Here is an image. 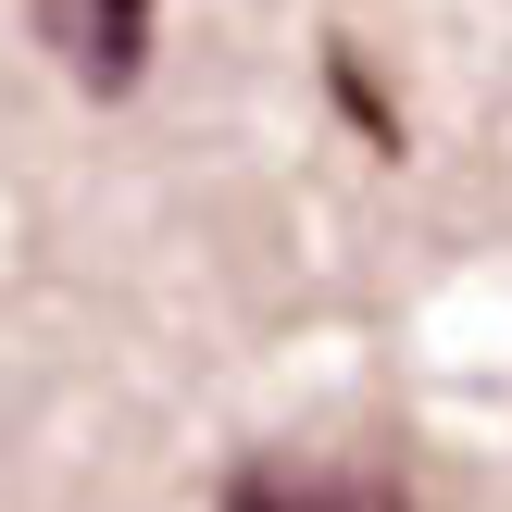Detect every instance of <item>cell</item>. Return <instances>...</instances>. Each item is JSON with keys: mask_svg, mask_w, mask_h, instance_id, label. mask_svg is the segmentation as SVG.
Returning <instances> with one entry per match:
<instances>
[{"mask_svg": "<svg viewBox=\"0 0 512 512\" xmlns=\"http://www.w3.org/2000/svg\"><path fill=\"white\" fill-rule=\"evenodd\" d=\"M325 75H338V113L363 125L375 150H400V113H388V88H375V75H363V50H350V38H325Z\"/></svg>", "mask_w": 512, "mask_h": 512, "instance_id": "3957f363", "label": "cell"}, {"mask_svg": "<svg viewBox=\"0 0 512 512\" xmlns=\"http://www.w3.org/2000/svg\"><path fill=\"white\" fill-rule=\"evenodd\" d=\"M213 512H413V488L375 463H238Z\"/></svg>", "mask_w": 512, "mask_h": 512, "instance_id": "7a4b0ae2", "label": "cell"}, {"mask_svg": "<svg viewBox=\"0 0 512 512\" xmlns=\"http://www.w3.org/2000/svg\"><path fill=\"white\" fill-rule=\"evenodd\" d=\"M38 38L63 50V75L88 100H125L150 63V0H38Z\"/></svg>", "mask_w": 512, "mask_h": 512, "instance_id": "6da1fadb", "label": "cell"}]
</instances>
